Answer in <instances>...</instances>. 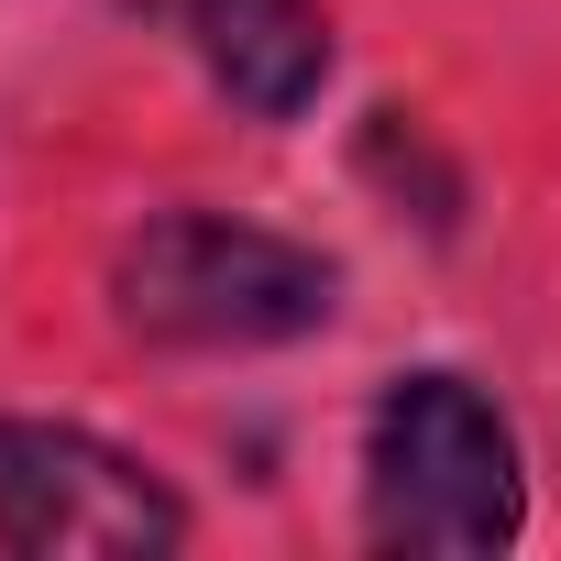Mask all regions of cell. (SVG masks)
Segmentation results:
<instances>
[{"instance_id":"obj_1","label":"cell","mask_w":561,"mask_h":561,"mask_svg":"<svg viewBox=\"0 0 561 561\" xmlns=\"http://www.w3.org/2000/svg\"><path fill=\"white\" fill-rule=\"evenodd\" d=\"M111 309H122L133 342H165V353H264V342L320 331L342 309V275L287 231L165 209V220H144L122 242Z\"/></svg>"},{"instance_id":"obj_2","label":"cell","mask_w":561,"mask_h":561,"mask_svg":"<svg viewBox=\"0 0 561 561\" xmlns=\"http://www.w3.org/2000/svg\"><path fill=\"white\" fill-rule=\"evenodd\" d=\"M517 517H528V484L495 397L462 375H397L364 430V528L386 550L473 561V550H506Z\"/></svg>"},{"instance_id":"obj_3","label":"cell","mask_w":561,"mask_h":561,"mask_svg":"<svg viewBox=\"0 0 561 561\" xmlns=\"http://www.w3.org/2000/svg\"><path fill=\"white\" fill-rule=\"evenodd\" d=\"M187 517L176 495L122 462L89 430L56 419H0V550H34V561H144L176 550Z\"/></svg>"},{"instance_id":"obj_4","label":"cell","mask_w":561,"mask_h":561,"mask_svg":"<svg viewBox=\"0 0 561 561\" xmlns=\"http://www.w3.org/2000/svg\"><path fill=\"white\" fill-rule=\"evenodd\" d=\"M187 34L209 56V78L253 111V122H298L331 78V23L320 0H187Z\"/></svg>"}]
</instances>
